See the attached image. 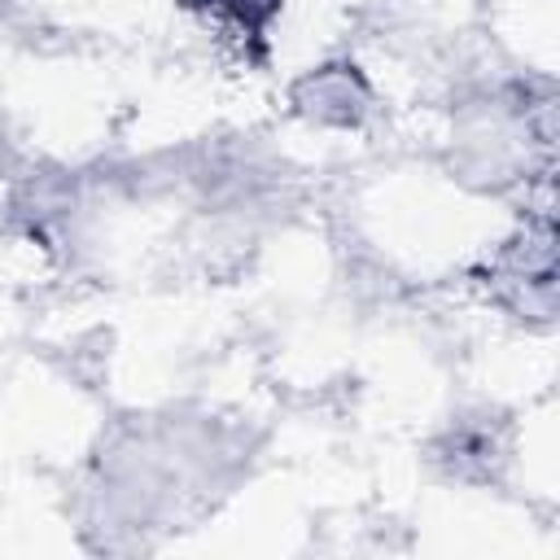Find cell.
<instances>
[{
  "label": "cell",
  "mask_w": 560,
  "mask_h": 560,
  "mask_svg": "<svg viewBox=\"0 0 560 560\" xmlns=\"http://www.w3.org/2000/svg\"><path fill=\"white\" fill-rule=\"evenodd\" d=\"M214 4L228 9L232 18L249 22V26H262V22L271 18V9H276V0H214Z\"/></svg>",
  "instance_id": "cell-1"
}]
</instances>
